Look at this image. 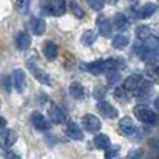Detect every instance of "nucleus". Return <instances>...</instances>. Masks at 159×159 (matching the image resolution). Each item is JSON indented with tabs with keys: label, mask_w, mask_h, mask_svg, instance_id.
<instances>
[{
	"label": "nucleus",
	"mask_w": 159,
	"mask_h": 159,
	"mask_svg": "<svg viewBox=\"0 0 159 159\" xmlns=\"http://www.w3.org/2000/svg\"><path fill=\"white\" fill-rule=\"evenodd\" d=\"M94 146L97 149H101V151H107L110 148V138L107 134H97L94 138Z\"/></svg>",
	"instance_id": "20"
},
{
	"label": "nucleus",
	"mask_w": 159,
	"mask_h": 159,
	"mask_svg": "<svg viewBox=\"0 0 159 159\" xmlns=\"http://www.w3.org/2000/svg\"><path fill=\"white\" fill-rule=\"evenodd\" d=\"M119 129H120V132L123 134L130 136V134H133L134 132H136V126H134L133 120L130 117H123L119 121Z\"/></svg>",
	"instance_id": "11"
},
{
	"label": "nucleus",
	"mask_w": 159,
	"mask_h": 159,
	"mask_svg": "<svg viewBox=\"0 0 159 159\" xmlns=\"http://www.w3.org/2000/svg\"><path fill=\"white\" fill-rule=\"evenodd\" d=\"M119 151H120V146L119 145H116V146H110L109 149H107V153H106V158L104 159H113L114 156L119 153Z\"/></svg>",
	"instance_id": "31"
},
{
	"label": "nucleus",
	"mask_w": 159,
	"mask_h": 159,
	"mask_svg": "<svg viewBox=\"0 0 159 159\" xmlns=\"http://www.w3.org/2000/svg\"><path fill=\"white\" fill-rule=\"evenodd\" d=\"M158 10V4L155 3H145L143 6H140L138 10V16L140 19H148L152 15H155V12Z\"/></svg>",
	"instance_id": "14"
},
{
	"label": "nucleus",
	"mask_w": 159,
	"mask_h": 159,
	"mask_svg": "<svg viewBox=\"0 0 159 159\" xmlns=\"http://www.w3.org/2000/svg\"><path fill=\"white\" fill-rule=\"evenodd\" d=\"M30 123H32V126H34L35 129H38V130H48L51 127V123L39 111H34V113L30 114Z\"/></svg>",
	"instance_id": "6"
},
{
	"label": "nucleus",
	"mask_w": 159,
	"mask_h": 159,
	"mask_svg": "<svg viewBox=\"0 0 159 159\" xmlns=\"http://www.w3.org/2000/svg\"><path fill=\"white\" fill-rule=\"evenodd\" d=\"M96 39H97V35L94 34L93 30H85L83 34V36H81V42H83L85 46L93 45V43L96 42Z\"/></svg>",
	"instance_id": "26"
},
{
	"label": "nucleus",
	"mask_w": 159,
	"mask_h": 159,
	"mask_svg": "<svg viewBox=\"0 0 159 159\" xmlns=\"http://www.w3.org/2000/svg\"><path fill=\"white\" fill-rule=\"evenodd\" d=\"M30 43H32V39H30V36L26 34V32H19V34H17V36H16L17 49L26 51L30 46Z\"/></svg>",
	"instance_id": "18"
},
{
	"label": "nucleus",
	"mask_w": 159,
	"mask_h": 159,
	"mask_svg": "<svg viewBox=\"0 0 159 159\" xmlns=\"http://www.w3.org/2000/svg\"><path fill=\"white\" fill-rule=\"evenodd\" d=\"M13 83H15V87H16L17 91H23L26 87V78H25V72L22 70H15L13 72Z\"/></svg>",
	"instance_id": "16"
},
{
	"label": "nucleus",
	"mask_w": 159,
	"mask_h": 159,
	"mask_svg": "<svg viewBox=\"0 0 159 159\" xmlns=\"http://www.w3.org/2000/svg\"><path fill=\"white\" fill-rule=\"evenodd\" d=\"M16 7H17V10H19V13L26 15V13L29 12L30 0H16Z\"/></svg>",
	"instance_id": "29"
},
{
	"label": "nucleus",
	"mask_w": 159,
	"mask_h": 159,
	"mask_svg": "<svg viewBox=\"0 0 159 159\" xmlns=\"http://www.w3.org/2000/svg\"><path fill=\"white\" fill-rule=\"evenodd\" d=\"M148 75L159 83V67H149L148 68Z\"/></svg>",
	"instance_id": "33"
},
{
	"label": "nucleus",
	"mask_w": 159,
	"mask_h": 159,
	"mask_svg": "<svg viewBox=\"0 0 159 159\" xmlns=\"http://www.w3.org/2000/svg\"><path fill=\"white\" fill-rule=\"evenodd\" d=\"M93 96L96 97L97 100H101L103 97L106 96V88L103 85H98V87L94 88V93H93Z\"/></svg>",
	"instance_id": "32"
},
{
	"label": "nucleus",
	"mask_w": 159,
	"mask_h": 159,
	"mask_svg": "<svg viewBox=\"0 0 159 159\" xmlns=\"http://www.w3.org/2000/svg\"><path fill=\"white\" fill-rule=\"evenodd\" d=\"M139 57L146 62H159V39L153 36L148 38L139 49Z\"/></svg>",
	"instance_id": "1"
},
{
	"label": "nucleus",
	"mask_w": 159,
	"mask_h": 159,
	"mask_svg": "<svg viewBox=\"0 0 159 159\" xmlns=\"http://www.w3.org/2000/svg\"><path fill=\"white\" fill-rule=\"evenodd\" d=\"M88 4H90L94 10H101L103 6H104V0H88Z\"/></svg>",
	"instance_id": "35"
},
{
	"label": "nucleus",
	"mask_w": 159,
	"mask_h": 159,
	"mask_svg": "<svg viewBox=\"0 0 159 159\" xmlns=\"http://www.w3.org/2000/svg\"><path fill=\"white\" fill-rule=\"evenodd\" d=\"M67 134L71 139H74V140H78V142L84 139V133L81 130V127L77 123H74V121H70L67 125Z\"/></svg>",
	"instance_id": "13"
},
{
	"label": "nucleus",
	"mask_w": 159,
	"mask_h": 159,
	"mask_svg": "<svg viewBox=\"0 0 159 159\" xmlns=\"http://www.w3.org/2000/svg\"><path fill=\"white\" fill-rule=\"evenodd\" d=\"M70 94H71L75 100H80L84 97V87L80 83H72L70 85Z\"/></svg>",
	"instance_id": "24"
},
{
	"label": "nucleus",
	"mask_w": 159,
	"mask_h": 159,
	"mask_svg": "<svg viewBox=\"0 0 159 159\" xmlns=\"http://www.w3.org/2000/svg\"><path fill=\"white\" fill-rule=\"evenodd\" d=\"M143 83V78L140 75H138V74H132V75H129L127 78L125 80V88L127 90V91L130 93H136L138 91V88L142 85Z\"/></svg>",
	"instance_id": "9"
},
{
	"label": "nucleus",
	"mask_w": 159,
	"mask_h": 159,
	"mask_svg": "<svg viewBox=\"0 0 159 159\" xmlns=\"http://www.w3.org/2000/svg\"><path fill=\"white\" fill-rule=\"evenodd\" d=\"M152 93H153V84L151 81H148V80H143L142 85L138 88V91L134 93V96L138 97L139 100H148L152 96Z\"/></svg>",
	"instance_id": "7"
},
{
	"label": "nucleus",
	"mask_w": 159,
	"mask_h": 159,
	"mask_svg": "<svg viewBox=\"0 0 159 159\" xmlns=\"http://www.w3.org/2000/svg\"><path fill=\"white\" fill-rule=\"evenodd\" d=\"M6 159H20L16 153H13V152H7L6 153Z\"/></svg>",
	"instance_id": "36"
},
{
	"label": "nucleus",
	"mask_w": 159,
	"mask_h": 159,
	"mask_svg": "<svg viewBox=\"0 0 159 159\" xmlns=\"http://www.w3.org/2000/svg\"><path fill=\"white\" fill-rule=\"evenodd\" d=\"M57 54H58V46H57V43H54L52 41H46L45 43H43V55L46 57V59L52 61V59H55Z\"/></svg>",
	"instance_id": "19"
},
{
	"label": "nucleus",
	"mask_w": 159,
	"mask_h": 159,
	"mask_svg": "<svg viewBox=\"0 0 159 159\" xmlns=\"http://www.w3.org/2000/svg\"><path fill=\"white\" fill-rule=\"evenodd\" d=\"M114 28L117 30H121V32L129 28V20L123 13H116L114 15Z\"/></svg>",
	"instance_id": "23"
},
{
	"label": "nucleus",
	"mask_w": 159,
	"mask_h": 159,
	"mask_svg": "<svg viewBox=\"0 0 159 159\" xmlns=\"http://www.w3.org/2000/svg\"><path fill=\"white\" fill-rule=\"evenodd\" d=\"M2 127H6V120H4V117H2Z\"/></svg>",
	"instance_id": "39"
},
{
	"label": "nucleus",
	"mask_w": 159,
	"mask_h": 159,
	"mask_svg": "<svg viewBox=\"0 0 159 159\" xmlns=\"http://www.w3.org/2000/svg\"><path fill=\"white\" fill-rule=\"evenodd\" d=\"M70 10H71L72 15H74L75 17H78V19L84 17V12H83V9H81V6H80V4L77 3L75 0H70Z\"/></svg>",
	"instance_id": "27"
},
{
	"label": "nucleus",
	"mask_w": 159,
	"mask_h": 159,
	"mask_svg": "<svg viewBox=\"0 0 159 159\" xmlns=\"http://www.w3.org/2000/svg\"><path fill=\"white\" fill-rule=\"evenodd\" d=\"M120 80H121L120 72L116 71V70H111V71L107 72V83H109L110 85H116Z\"/></svg>",
	"instance_id": "28"
},
{
	"label": "nucleus",
	"mask_w": 159,
	"mask_h": 159,
	"mask_svg": "<svg viewBox=\"0 0 159 159\" xmlns=\"http://www.w3.org/2000/svg\"><path fill=\"white\" fill-rule=\"evenodd\" d=\"M143 153L140 149H132V151L127 153V156H126V159H142Z\"/></svg>",
	"instance_id": "34"
},
{
	"label": "nucleus",
	"mask_w": 159,
	"mask_h": 159,
	"mask_svg": "<svg viewBox=\"0 0 159 159\" xmlns=\"http://www.w3.org/2000/svg\"><path fill=\"white\" fill-rule=\"evenodd\" d=\"M133 114L139 121H142L145 125H159V114H156L152 109H149L148 106L138 104L133 107Z\"/></svg>",
	"instance_id": "2"
},
{
	"label": "nucleus",
	"mask_w": 159,
	"mask_h": 159,
	"mask_svg": "<svg viewBox=\"0 0 159 159\" xmlns=\"http://www.w3.org/2000/svg\"><path fill=\"white\" fill-rule=\"evenodd\" d=\"M49 114H51L52 121H55V123H62V121H65V119H67V111H65L62 107H59V106H54V107L49 110Z\"/></svg>",
	"instance_id": "17"
},
{
	"label": "nucleus",
	"mask_w": 159,
	"mask_h": 159,
	"mask_svg": "<svg viewBox=\"0 0 159 159\" xmlns=\"http://www.w3.org/2000/svg\"><path fill=\"white\" fill-rule=\"evenodd\" d=\"M81 125L84 126V129L87 130V132L96 133V132L100 130L101 121H100V119L96 117V116H93V114H85L83 117V120H81Z\"/></svg>",
	"instance_id": "5"
},
{
	"label": "nucleus",
	"mask_w": 159,
	"mask_h": 159,
	"mask_svg": "<svg viewBox=\"0 0 159 159\" xmlns=\"http://www.w3.org/2000/svg\"><path fill=\"white\" fill-rule=\"evenodd\" d=\"M136 36H138L139 39H145V41H146L148 38H151V30L148 29L146 26H140V28H138V30H136Z\"/></svg>",
	"instance_id": "30"
},
{
	"label": "nucleus",
	"mask_w": 159,
	"mask_h": 159,
	"mask_svg": "<svg viewBox=\"0 0 159 159\" xmlns=\"http://www.w3.org/2000/svg\"><path fill=\"white\" fill-rule=\"evenodd\" d=\"M106 2H107L109 4H116V3L119 2V0H106Z\"/></svg>",
	"instance_id": "38"
},
{
	"label": "nucleus",
	"mask_w": 159,
	"mask_h": 159,
	"mask_svg": "<svg viewBox=\"0 0 159 159\" xmlns=\"http://www.w3.org/2000/svg\"><path fill=\"white\" fill-rule=\"evenodd\" d=\"M83 70L91 72V74H103V72H109L111 70L117 68V61L116 59H100L96 62H90V64H83Z\"/></svg>",
	"instance_id": "3"
},
{
	"label": "nucleus",
	"mask_w": 159,
	"mask_h": 159,
	"mask_svg": "<svg viewBox=\"0 0 159 159\" xmlns=\"http://www.w3.org/2000/svg\"><path fill=\"white\" fill-rule=\"evenodd\" d=\"M30 30L35 35L41 36L45 32V22L42 20V19H39V17H32L30 19Z\"/></svg>",
	"instance_id": "21"
},
{
	"label": "nucleus",
	"mask_w": 159,
	"mask_h": 159,
	"mask_svg": "<svg viewBox=\"0 0 159 159\" xmlns=\"http://www.w3.org/2000/svg\"><path fill=\"white\" fill-rule=\"evenodd\" d=\"M155 107H156V110L159 111V97H156L155 98Z\"/></svg>",
	"instance_id": "37"
},
{
	"label": "nucleus",
	"mask_w": 159,
	"mask_h": 159,
	"mask_svg": "<svg viewBox=\"0 0 159 159\" xmlns=\"http://www.w3.org/2000/svg\"><path fill=\"white\" fill-rule=\"evenodd\" d=\"M97 28L100 30L101 36H104V38H110L111 36V25L107 20V17H104V16L97 17Z\"/></svg>",
	"instance_id": "12"
},
{
	"label": "nucleus",
	"mask_w": 159,
	"mask_h": 159,
	"mask_svg": "<svg viewBox=\"0 0 159 159\" xmlns=\"http://www.w3.org/2000/svg\"><path fill=\"white\" fill-rule=\"evenodd\" d=\"M97 109H98V111H100L106 119H114L116 116H117V110H116V107H113L109 101L100 100L98 101V104H97Z\"/></svg>",
	"instance_id": "8"
},
{
	"label": "nucleus",
	"mask_w": 159,
	"mask_h": 159,
	"mask_svg": "<svg viewBox=\"0 0 159 159\" xmlns=\"http://www.w3.org/2000/svg\"><path fill=\"white\" fill-rule=\"evenodd\" d=\"M114 98L119 100L120 103H126V101L129 100V91L125 87H117L114 90Z\"/></svg>",
	"instance_id": "25"
},
{
	"label": "nucleus",
	"mask_w": 159,
	"mask_h": 159,
	"mask_svg": "<svg viewBox=\"0 0 159 159\" xmlns=\"http://www.w3.org/2000/svg\"><path fill=\"white\" fill-rule=\"evenodd\" d=\"M113 48L116 49H123L126 46L129 45V35L127 34H119L113 38Z\"/></svg>",
	"instance_id": "22"
},
{
	"label": "nucleus",
	"mask_w": 159,
	"mask_h": 159,
	"mask_svg": "<svg viewBox=\"0 0 159 159\" xmlns=\"http://www.w3.org/2000/svg\"><path fill=\"white\" fill-rule=\"evenodd\" d=\"M17 140V134L15 130H4L2 133V145L4 148H12Z\"/></svg>",
	"instance_id": "15"
},
{
	"label": "nucleus",
	"mask_w": 159,
	"mask_h": 159,
	"mask_svg": "<svg viewBox=\"0 0 159 159\" xmlns=\"http://www.w3.org/2000/svg\"><path fill=\"white\" fill-rule=\"evenodd\" d=\"M28 67H29L30 72H32V75L35 77V78L38 80L41 84H45V85H51V77L46 74L43 70H42L39 65H36V64H34L32 61H29L28 62Z\"/></svg>",
	"instance_id": "4"
},
{
	"label": "nucleus",
	"mask_w": 159,
	"mask_h": 159,
	"mask_svg": "<svg viewBox=\"0 0 159 159\" xmlns=\"http://www.w3.org/2000/svg\"><path fill=\"white\" fill-rule=\"evenodd\" d=\"M67 12V2L65 0H51L49 13L54 16H62Z\"/></svg>",
	"instance_id": "10"
}]
</instances>
